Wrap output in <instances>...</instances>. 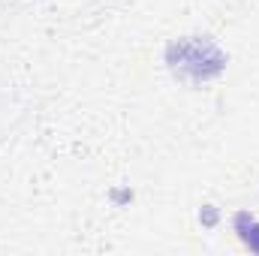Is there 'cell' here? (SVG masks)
Masks as SVG:
<instances>
[{
    "label": "cell",
    "mask_w": 259,
    "mask_h": 256,
    "mask_svg": "<svg viewBox=\"0 0 259 256\" xmlns=\"http://www.w3.org/2000/svg\"><path fill=\"white\" fill-rule=\"evenodd\" d=\"M166 69L184 84H208L226 69V52L208 36H181L163 49Z\"/></svg>",
    "instance_id": "cell-1"
},
{
    "label": "cell",
    "mask_w": 259,
    "mask_h": 256,
    "mask_svg": "<svg viewBox=\"0 0 259 256\" xmlns=\"http://www.w3.org/2000/svg\"><path fill=\"white\" fill-rule=\"evenodd\" d=\"M199 220H202V226L214 229V226H217V220H220V214H217V208H214V205H205V208L199 211Z\"/></svg>",
    "instance_id": "cell-3"
},
{
    "label": "cell",
    "mask_w": 259,
    "mask_h": 256,
    "mask_svg": "<svg viewBox=\"0 0 259 256\" xmlns=\"http://www.w3.org/2000/svg\"><path fill=\"white\" fill-rule=\"evenodd\" d=\"M112 202H115V205H127V202H133V190H127V187L112 190Z\"/></svg>",
    "instance_id": "cell-4"
},
{
    "label": "cell",
    "mask_w": 259,
    "mask_h": 256,
    "mask_svg": "<svg viewBox=\"0 0 259 256\" xmlns=\"http://www.w3.org/2000/svg\"><path fill=\"white\" fill-rule=\"evenodd\" d=\"M232 232L238 235V241L259 256V217L250 211H235L232 214Z\"/></svg>",
    "instance_id": "cell-2"
}]
</instances>
